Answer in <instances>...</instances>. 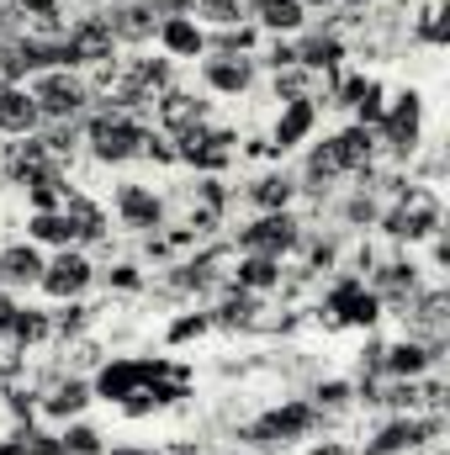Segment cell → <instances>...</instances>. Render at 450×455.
<instances>
[{"instance_id":"cell-26","label":"cell","mask_w":450,"mask_h":455,"mask_svg":"<svg viewBox=\"0 0 450 455\" xmlns=\"http://www.w3.org/2000/svg\"><path fill=\"white\" fill-rule=\"evenodd\" d=\"M260 313H265V307H260V297H254V291H238L233 281H228L223 297L207 307V318H213L218 329H254V323H260Z\"/></svg>"},{"instance_id":"cell-18","label":"cell","mask_w":450,"mask_h":455,"mask_svg":"<svg viewBox=\"0 0 450 455\" xmlns=\"http://www.w3.org/2000/svg\"><path fill=\"white\" fill-rule=\"evenodd\" d=\"M254 59H244V53H207L202 59V85L213 91V96H244L249 85H254Z\"/></svg>"},{"instance_id":"cell-40","label":"cell","mask_w":450,"mask_h":455,"mask_svg":"<svg viewBox=\"0 0 450 455\" xmlns=\"http://www.w3.org/2000/svg\"><path fill=\"white\" fill-rule=\"evenodd\" d=\"M254 64H265L270 75H281V69H292V64H297V43H286V37H276V43H270V48H265V53H260Z\"/></svg>"},{"instance_id":"cell-13","label":"cell","mask_w":450,"mask_h":455,"mask_svg":"<svg viewBox=\"0 0 450 455\" xmlns=\"http://www.w3.org/2000/svg\"><path fill=\"white\" fill-rule=\"evenodd\" d=\"M154 43H159V53H165L170 64H197V59H207V27H202L191 11H186V16H159Z\"/></svg>"},{"instance_id":"cell-8","label":"cell","mask_w":450,"mask_h":455,"mask_svg":"<svg viewBox=\"0 0 450 455\" xmlns=\"http://www.w3.org/2000/svg\"><path fill=\"white\" fill-rule=\"evenodd\" d=\"M175 154H181V164H197L202 175H223L228 164H233V154H238V132L202 122V127H191V132L175 138Z\"/></svg>"},{"instance_id":"cell-34","label":"cell","mask_w":450,"mask_h":455,"mask_svg":"<svg viewBox=\"0 0 450 455\" xmlns=\"http://www.w3.org/2000/svg\"><path fill=\"white\" fill-rule=\"evenodd\" d=\"M5 334H11V339H21V344H37V339H48V334H53V318H48V313H37V307H16V313H11V323H5Z\"/></svg>"},{"instance_id":"cell-12","label":"cell","mask_w":450,"mask_h":455,"mask_svg":"<svg viewBox=\"0 0 450 455\" xmlns=\"http://www.w3.org/2000/svg\"><path fill=\"white\" fill-rule=\"evenodd\" d=\"M101 16H107V27H112L117 48H122V43H127V48H143V43H154V32H159L154 0H107Z\"/></svg>"},{"instance_id":"cell-45","label":"cell","mask_w":450,"mask_h":455,"mask_svg":"<svg viewBox=\"0 0 450 455\" xmlns=\"http://www.w3.org/2000/svg\"><path fill=\"white\" fill-rule=\"evenodd\" d=\"M16 37H21V11H16L11 0H0V48L16 43Z\"/></svg>"},{"instance_id":"cell-49","label":"cell","mask_w":450,"mask_h":455,"mask_svg":"<svg viewBox=\"0 0 450 455\" xmlns=\"http://www.w3.org/2000/svg\"><path fill=\"white\" fill-rule=\"evenodd\" d=\"M80 5H91V11H101V5H107V0H80Z\"/></svg>"},{"instance_id":"cell-47","label":"cell","mask_w":450,"mask_h":455,"mask_svg":"<svg viewBox=\"0 0 450 455\" xmlns=\"http://www.w3.org/2000/svg\"><path fill=\"white\" fill-rule=\"evenodd\" d=\"M302 455H350V445H339V440H324V445H313V451Z\"/></svg>"},{"instance_id":"cell-11","label":"cell","mask_w":450,"mask_h":455,"mask_svg":"<svg viewBox=\"0 0 450 455\" xmlns=\"http://www.w3.org/2000/svg\"><path fill=\"white\" fill-rule=\"evenodd\" d=\"M440 429H446V424H440V413H435V419L398 413L392 424H382V429H376V440H371L360 455H408V451H419V445H430Z\"/></svg>"},{"instance_id":"cell-9","label":"cell","mask_w":450,"mask_h":455,"mask_svg":"<svg viewBox=\"0 0 450 455\" xmlns=\"http://www.w3.org/2000/svg\"><path fill=\"white\" fill-rule=\"evenodd\" d=\"M91 281H96V265H91V254L75 243V249H59V254L43 265L37 291L53 297V302H80V297L91 291Z\"/></svg>"},{"instance_id":"cell-28","label":"cell","mask_w":450,"mask_h":455,"mask_svg":"<svg viewBox=\"0 0 450 455\" xmlns=\"http://www.w3.org/2000/svg\"><path fill=\"white\" fill-rule=\"evenodd\" d=\"M27 243H48V249H75L80 228L69 212H32L27 218Z\"/></svg>"},{"instance_id":"cell-22","label":"cell","mask_w":450,"mask_h":455,"mask_svg":"<svg viewBox=\"0 0 450 455\" xmlns=\"http://www.w3.org/2000/svg\"><path fill=\"white\" fill-rule=\"evenodd\" d=\"M43 249L37 243H11V249H0V291H21V286H37V275H43Z\"/></svg>"},{"instance_id":"cell-15","label":"cell","mask_w":450,"mask_h":455,"mask_svg":"<svg viewBox=\"0 0 450 455\" xmlns=\"http://www.w3.org/2000/svg\"><path fill=\"white\" fill-rule=\"evenodd\" d=\"M313 127H318V101L313 96H302V101H281V112L270 122V154H292V148H302L308 138H313Z\"/></svg>"},{"instance_id":"cell-5","label":"cell","mask_w":450,"mask_h":455,"mask_svg":"<svg viewBox=\"0 0 450 455\" xmlns=\"http://www.w3.org/2000/svg\"><path fill=\"white\" fill-rule=\"evenodd\" d=\"M419 143H424V96H419V91H403V96L382 112V122H376V148H387V154L403 164V159L419 154Z\"/></svg>"},{"instance_id":"cell-19","label":"cell","mask_w":450,"mask_h":455,"mask_svg":"<svg viewBox=\"0 0 450 455\" xmlns=\"http://www.w3.org/2000/svg\"><path fill=\"white\" fill-rule=\"evenodd\" d=\"M154 371H159V360H122V355H117V360H107V365L96 371L91 392H96L101 403H122V397H127V392H138Z\"/></svg>"},{"instance_id":"cell-44","label":"cell","mask_w":450,"mask_h":455,"mask_svg":"<svg viewBox=\"0 0 450 455\" xmlns=\"http://www.w3.org/2000/svg\"><path fill=\"white\" fill-rule=\"evenodd\" d=\"M11 5L21 11V21H48V16H59L64 0H11Z\"/></svg>"},{"instance_id":"cell-46","label":"cell","mask_w":450,"mask_h":455,"mask_svg":"<svg viewBox=\"0 0 450 455\" xmlns=\"http://www.w3.org/2000/svg\"><path fill=\"white\" fill-rule=\"evenodd\" d=\"M16 451L21 455H59V440H48V435H21Z\"/></svg>"},{"instance_id":"cell-52","label":"cell","mask_w":450,"mask_h":455,"mask_svg":"<svg viewBox=\"0 0 450 455\" xmlns=\"http://www.w3.org/2000/svg\"><path fill=\"white\" fill-rule=\"evenodd\" d=\"M398 5H408V0H398Z\"/></svg>"},{"instance_id":"cell-27","label":"cell","mask_w":450,"mask_h":455,"mask_svg":"<svg viewBox=\"0 0 450 455\" xmlns=\"http://www.w3.org/2000/svg\"><path fill=\"white\" fill-rule=\"evenodd\" d=\"M254 27L270 37H292L308 27V5L302 0H254Z\"/></svg>"},{"instance_id":"cell-32","label":"cell","mask_w":450,"mask_h":455,"mask_svg":"<svg viewBox=\"0 0 450 455\" xmlns=\"http://www.w3.org/2000/svg\"><path fill=\"white\" fill-rule=\"evenodd\" d=\"M254 43H260V27L238 21V27H218L207 37V53H244V59H254Z\"/></svg>"},{"instance_id":"cell-17","label":"cell","mask_w":450,"mask_h":455,"mask_svg":"<svg viewBox=\"0 0 450 455\" xmlns=\"http://www.w3.org/2000/svg\"><path fill=\"white\" fill-rule=\"evenodd\" d=\"M371 291H376L382 307H408V302L424 291L419 265H414V259H387V265H376V270H371Z\"/></svg>"},{"instance_id":"cell-1","label":"cell","mask_w":450,"mask_h":455,"mask_svg":"<svg viewBox=\"0 0 450 455\" xmlns=\"http://www.w3.org/2000/svg\"><path fill=\"white\" fill-rule=\"evenodd\" d=\"M440 223H446L440 191L435 186H403L398 180V202L382 212V233L398 238V243H419V238H435Z\"/></svg>"},{"instance_id":"cell-48","label":"cell","mask_w":450,"mask_h":455,"mask_svg":"<svg viewBox=\"0 0 450 455\" xmlns=\"http://www.w3.org/2000/svg\"><path fill=\"white\" fill-rule=\"evenodd\" d=\"M112 455H165V451H143V445H117Z\"/></svg>"},{"instance_id":"cell-29","label":"cell","mask_w":450,"mask_h":455,"mask_svg":"<svg viewBox=\"0 0 450 455\" xmlns=\"http://www.w3.org/2000/svg\"><path fill=\"white\" fill-rule=\"evenodd\" d=\"M91 381H80V376H64V381H53L48 387V397H43V413H53V419H75V413H85L91 408Z\"/></svg>"},{"instance_id":"cell-42","label":"cell","mask_w":450,"mask_h":455,"mask_svg":"<svg viewBox=\"0 0 450 455\" xmlns=\"http://www.w3.org/2000/svg\"><path fill=\"white\" fill-rule=\"evenodd\" d=\"M344 223H350V228L376 223V202H371V191H355V196L344 202Z\"/></svg>"},{"instance_id":"cell-23","label":"cell","mask_w":450,"mask_h":455,"mask_svg":"<svg viewBox=\"0 0 450 455\" xmlns=\"http://www.w3.org/2000/svg\"><path fill=\"white\" fill-rule=\"evenodd\" d=\"M292 196H297V180L286 170H265L244 186V202L260 207V212H292Z\"/></svg>"},{"instance_id":"cell-24","label":"cell","mask_w":450,"mask_h":455,"mask_svg":"<svg viewBox=\"0 0 450 455\" xmlns=\"http://www.w3.org/2000/svg\"><path fill=\"white\" fill-rule=\"evenodd\" d=\"M281 281H286L281 259H265V254H238V259H233V286H238V291L270 297V291H281Z\"/></svg>"},{"instance_id":"cell-7","label":"cell","mask_w":450,"mask_h":455,"mask_svg":"<svg viewBox=\"0 0 450 455\" xmlns=\"http://www.w3.org/2000/svg\"><path fill=\"white\" fill-rule=\"evenodd\" d=\"M238 254H265V259H286L302 243V223L292 212H260L254 223H244L233 233Z\"/></svg>"},{"instance_id":"cell-4","label":"cell","mask_w":450,"mask_h":455,"mask_svg":"<svg viewBox=\"0 0 450 455\" xmlns=\"http://www.w3.org/2000/svg\"><path fill=\"white\" fill-rule=\"evenodd\" d=\"M318 424H324V413H318L308 397H286V403L265 408L260 419H249V424H244V440H249L254 451H281V445H292V440H308Z\"/></svg>"},{"instance_id":"cell-3","label":"cell","mask_w":450,"mask_h":455,"mask_svg":"<svg viewBox=\"0 0 450 455\" xmlns=\"http://www.w3.org/2000/svg\"><path fill=\"white\" fill-rule=\"evenodd\" d=\"M27 91H32L43 122H85L91 101H96V91L80 69H37Z\"/></svg>"},{"instance_id":"cell-35","label":"cell","mask_w":450,"mask_h":455,"mask_svg":"<svg viewBox=\"0 0 450 455\" xmlns=\"http://www.w3.org/2000/svg\"><path fill=\"white\" fill-rule=\"evenodd\" d=\"M355 397H360V392H355L350 381H318V387H313V408H318L324 419H329V413H344Z\"/></svg>"},{"instance_id":"cell-39","label":"cell","mask_w":450,"mask_h":455,"mask_svg":"<svg viewBox=\"0 0 450 455\" xmlns=\"http://www.w3.org/2000/svg\"><path fill=\"white\" fill-rule=\"evenodd\" d=\"M419 43H446V11H440V0H430L419 11Z\"/></svg>"},{"instance_id":"cell-51","label":"cell","mask_w":450,"mask_h":455,"mask_svg":"<svg viewBox=\"0 0 450 455\" xmlns=\"http://www.w3.org/2000/svg\"><path fill=\"white\" fill-rule=\"evenodd\" d=\"M344 5H371V0H344Z\"/></svg>"},{"instance_id":"cell-50","label":"cell","mask_w":450,"mask_h":455,"mask_svg":"<svg viewBox=\"0 0 450 455\" xmlns=\"http://www.w3.org/2000/svg\"><path fill=\"white\" fill-rule=\"evenodd\" d=\"M302 5H334V0H302Z\"/></svg>"},{"instance_id":"cell-21","label":"cell","mask_w":450,"mask_h":455,"mask_svg":"<svg viewBox=\"0 0 450 455\" xmlns=\"http://www.w3.org/2000/svg\"><path fill=\"white\" fill-rule=\"evenodd\" d=\"M324 143H329V154H334L339 175H355V170H366V164L376 159V132H371V127H360V122H350L344 132L324 138Z\"/></svg>"},{"instance_id":"cell-33","label":"cell","mask_w":450,"mask_h":455,"mask_svg":"<svg viewBox=\"0 0 450 455\" xmlns=\"http://www.w3.org/2000/svg\"><path fill=\"white\" fill-rule=\"evenodd\" d=\"M27 202H32V212H64V202H69V180H64V170L32 180V186H27Z\"/></svg>"},{"instance_id":"cell-20","label":"cell","mask_w":450,"mask_h":455,"mask_svg":"<svg viewBox=\"0 0 450 455\" xmlns=\"http://www.w3.org/2000/svg\"><path fill=\"white\" fill-rule=\"evenodd\" d=\"M43 127V112L27 85H0V132L5 138H32Z\"/></svg>"},{"instance_id":"cell-37","label":"cell","mask_w":450,"mask_h":455,"mask_svg":"<svg viewBox=\"0 0 450 455\" xmlns=\"http://www.w3.org/2000/svg\"><path fill=\"white\" fill-rule=\"evenodd\" d=\"M207 329H213V318H207L202 307H197V313H181V318L165 329V344H191V339H202Z\"/></svg>"},{"instance_id":"cell-16","label":"cell","mask_w":450,"mask_h":455,"mask_svg":"<svg viewBox=\"0 0 450 455\" xmlns=\"http://www.w3.org/2000/svg\"><path fill=\"white\" fill-rule=\"evenodd\" d=\"M440 365V349L424 339H398V344H382V376L387 381H419V376H430Z\"/></svg>"},{"instance_id":"cell-38","label":"cell","mask_w":450,"mask_h":455,"mask_svg":"<svg viewBox=\"0 0 450 455\" xmlns=\"http://www.w3.org/2000/svg\"><path fill=\"white\" fill-rule=\"evenodd\" d=\"M302 96H313V75H308L302 64L281 69V75H276V101H302Z\"/></svg>"},{"instance_id":"cell-41","label":"cell","mask_w":450,"mask_h":455,"mask_svg":"<svg viewBox=\"0 0 450 455\" xmlns=\"http://www.w3.org/2000/svg\"><path fill=\"white\" fill-rule=\"evenodd\" d=\"M91 329V307H80V302H69L59 318H53V334H64V339H75V334H85Z\"/></svg>"},{"instance_id":"cell-14","label":"cell","mask_w":450,"mask_h":455,"mask_svg":"<svg viewBox=\"0 0 450 455\" xmlns=\"http://www.w3.org/2000/svg\"><path fill=\"white\" fill-rule=\"evenodd\" d=\"M154 116H159V132H165V138H181V132H191V127L213 122V101H202L197 91L170 85V91L154 101Z\"/></svg>"},{"instance_id":"cell-2","label":"cell","mask_w":450,"mask_h":455,"mask_svg":"<svg viewBox=\"0 0 450 455\" xmlns=\"http://www.w3.org/2000/svg\"><path fill=\"white\" fill-rule=\"evenodd\" d=\"M80 143H85V154H91L96 164H127V159H138L143 122L127 116V112H112V107L85 112V122H80Z\"/></svg>"},{"instance_id":"cell-36","label":"cell","mask_w":450,"mask_h":455,"mask_svg":"<svg viewBox=\"0 0 450 455\" xmlns=\"http://www.w3.org/2000/svg\"><path fill=\"white\" fill-rule=\"evenodd\" d=\"M59 455H107V445H101V435L91 424H69L59 435Z\"/></svg>"},{"instance_id":"cell-10","label":"cell","mask_w":450,"mask_h":455,"mask_svg":"<svg viewBox=\"0 0 450 455\" xmlns=\"http://www.w3.org/2000/svg\"><path fill=\"white\" fill-rule=\"evenodd\" d=\"M112 212L127 233H143L149 238L154 228H165V196L154 186H143V180H122L112 191Z\"/></svg>"},{"instance_id":"cell-43","label":"cell","mask_w":450,"mask_h":455,"mask_svg":"<svg viewBox=\"0 0 450 455\" xmlns=\"http://www.w3.org/2000/svg\"><path fill=\"white\" fill-rule=\"evenodd\" d=\"M107 281H112L117 291H143V270H138L133 259H122V265H112V270H107Z\"/></svg>"},{"instance_id":"cell-31","label":"cell","mask_w":450,"mask_h":455,"mask_svg":"<svg viewBox=\"0 0 450 455\" xmlns=\"http://www.w3.org/2000/svg\"><path fill=\"white\" fill-rule=\"evenodd\" d=\"M191 16L207 27H238L254 21V0H191Z\"/></svg>"},{"instance_id":"cell-30","label":"cell","mask_w":450,"mask_h":455,"mask_svg":"<svg viewBox=\"0 0 450 455\" xmlns=\"http://www.w3.org/2000/svg\"><path fill=\"white\" fill-rule=\"evenodd\" d=\"M339 59H344V43H339L334 32H308V37L297 43V64H302L308 75H324V69H334Z\"/></svg>"},{"instance_id":"cell-25","label":"cell","mask_w":450,"mask_h":455,"mask_svg":"<svg viewBox=\"0 0 450 455\" xmlns=\"http://www.w3.org/2000/svg\"><path fill=\"white\" fill-rule=\"evenodd\" d=\"M59 164L48 159V148L37 143V132L32 138H21V143H11V154H5V175L16 180V186H32V180H43V175H53Z\"/></svg>"},{"instance_id":"cell-6","label":"cell","mask_w":450,"mask_h":455,"mask_svg":"<svg viewBox=\"0 0 450 455\" xmlns=\"http://www.w3.org/2000/svg\"><path fill=\"white\" fill-rule=\"evenodd\" d=\"M101 64H117V37L107 16L91 11L64 27V69H101Z\"/></svg>"}]
</instances>
